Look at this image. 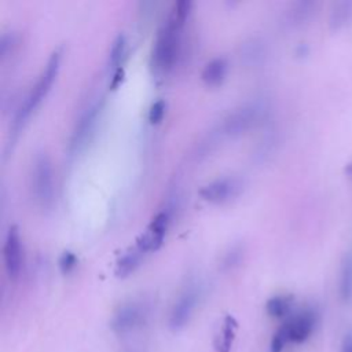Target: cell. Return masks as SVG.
Here are the masks:
<instances>
[{"label": "cell", "instance_id": "7", "mask_svg": "<svg viewBox=\"0 0 352 352\" xmlns=\"http://www.w3.org/2000/svg\"><path fill=\"white\" fill-rule=\"evenodd\" d=\"M146 318V308L139 301H128L120 305L110 322L111 330L118 334L124 336L133 331L139 327Z\"/></svg>", "mask_w": 352, "mask_h": 352}, {"label": "cell", "instance_id": "17", "mask_svg": "<svg viewBox=\"0 0 352 352\" xmlns=\"http://www.w3.org/2000/svg\"><path fill=\"white\" fill-rule=\"evenodd\" d=\"M293 307V296L278 294L271 297L265 304V311L272 318L286 316Z\"/></svg>", "mask_w": 352, "mask_h": 352}, {"label": "cell", "instance_id": "10", "mask_svg": "<svg viewBox=\"0 0 352 352\" xmlns=\"http://www.w3.org/2000/svg\"><path fill=\"white\" fill-rule=\"evenodd\" d=\"M239 190H241L239 179L234 176H223L204 184L198 192L206 201L224 202L232 198L234 195H236Z\"/></svg>", "mask_w": 352, "mask_h": 352}, {"label": "cell", "instance_id": "3", "mask_svg": "<svg viewBox=\"0 0 352 352\" xmlns=\"http://www.w3.org/2000/svg\"><path fill=\"white\" fill-rule=\"evenodd\" d=\"M30 187L36 205L48 210L54 202V173L51 160L45 151H38L33 158Z\"/></svg>", "mask_w": 352, "mask_h": 352}, {"label": "cell", "instance_id": "13", "mask_svg": "<svg viewBox=\"0 0 352 352\" xmlns=\"http://www.w3.org/2000/svg\"><path fill=\"white\" fill-rule=\"evenodd\" d=\"M146 253L142 252L136 245L131 249H128L124 254H121L116 263V275L117 276H126L131 272H133L136 270V267L140 264L143 256Z\"/></svg>", "mask_w": 352, "mask_h": 352}, {"label": "cell", "instance_id": "21", "mask_svg": "<svg viewBox=\"0 0 352 352\" xmlns=\"http://www.w3.org/2000/svg\"><path fill=\"white\" fill-rule=\"evenodd\" d=\"M289 344V337L283 326H280L271 338V352H282Z\"/></svg>", "mask_w": 352, "mask_h": 352}, {"label": "cell", "instance_id": "16", "mask_svg": "<svg viewBox=\"0 0 352 352\" xmlns=\"http://www.w3.org/2000/svg\"><path fill=\"white\" fill-rule=\"evenodd\" d=\"M236 327H238V323L234 319V316L227 315L223 320L220 334L216 340L217 352H231V348H232V344L235 340V334H236Z\"/></svg>", "mask_w": 352, "mask_h": 352}, {"label": "cell", "instance_id": "2", "mask_svg": "<svg viewBox=\"0 0 352 352\" xmlns=\"http://www.w3.org/2000/svg\"><path fill=\"white\" fill-rule=\"evenodd\" d=\"M60 56H62L60 48H55L51 52V55L48 56L47 63L43 67L41 73L38 74L36 82L33 84V87L30 88V91L23 98V100L21 102L19 107L15 111L12 125H11V131H12L11 135H16L19 132V129L22 128L26 118L30 116V113L36 109V106L40 103V100L48 92V89L52 85V81H54V78L58 73L59 63H60Z\"/></svg>", "mask_w": 352, "mask_h": 352}, {"label": "cell", "instance_id": "22", "mask_svg": "<svg viewBox=\"0 0 352 352\" xmlns=\"http://www.w3.org/2000/svg\"><path fill=\"white\" fill-rule=\"evenodd\" d=\"M59 268L63 274H69L70 271L74 270V267L77 265V257L73 252L70 250H65L60 257H59Z\"/></svg>", "mask_w": 352, "mask_h": 352}, {"label": "cell", "instance_id": "4", "mask_svg": "<svg viewBox=\"0 0 352 352\" xmlns=\"http://www.w3.org/2000/svg\"><path fill=\"white\" fill-rule=\"evenodd\" d=\"M268 111L267 103L263 100H248L234 107L228 114L223 118L221 131L226 135L235 136L239 135L253 125H256Z\"/></svg>", "mask_w": 352, "mask_h": 352}, {"label": "cell", "instance_id": "1", "mask_svg": "<svg viewBox=\"0 0 352 352\" xmlns=\"http://www.w3.org/2000/svg\"><path fill=\"white\" fill-rule=\"evenodd\" d=\"M191 0H177L160 26L151 48V67L157 74L168 73L182 54V30L191 10Z\"/></svg>", "mask_w": 352, "mask_h": 352}, {"label": "cell", "instance_id": "24", "mask_svg": "<svg viewBox=\"0 0 352 352\" xmlns=\"http://www.w3.org/2000/svg\"><path fill=\"white\" fill-rule=\"evenodd\" d=\"M165 113V100L164 99H157L155 102L151 103L150 110H148V120L153 124H157L162 120Z\"/></svg>", "mask_w": 352, "mask_h": 352}, {"label": "cell", "instance_id": "6", "mask_svg": "<svg viewBox=\"0 0 352 352\" xmlns=\"http://www.w3.org/2000/svg\"><path fill=\"white\" fill-rule=\"evenodd\" d=\"M4 268L11 280L19 278L23 267V248L16 226H10L3 243Z\"/></svg>", "mask_w": 352, "mask_h": 352}, {"label": "cell", "instance_id": "19", "mask_svg": "<svg viewBox=\"0 0 352 352\" xmlns=\"http://www.w3.org/2000/svg\"><path fill=\"white\" fill-rule=\"evenodd\" d=\"M125 45H126V40H125V34L124 33H118L111 44V50H110V63L113 66L120 67V62H121V58L125 52Z\"/></svg>", "mask_w": 352, "mask_h": 352}, {"label": "cell", "instance_id": "25", "mask_svg": "<svg viewBox=\"0 0 352 352\" xmlns=\"http://www.w3.org/2000/svg\"><path fill=\"white\" fill-rule=\"evenodd\" d=\"M341 352H352V333H346L342 338Z\"/></svg>", "mask_w": 352, "mask_h": 352}, {"label": "cell", "instance_id": "14", "mask_svg": "<svg viewBox=\"0 0 352 352\" xmlns=\"http://www.w3.org/2000/svg\"><path fill=\"white\" fill-rule=\"evenodd\" d=\"M352 21V1L344 0L333 6L329 16V26L331 30H340Z\"/></svg>", "mask_w": 352, "mask_h": 352}, {"label": "cell", "instance_id": "11", "mask_svg": "<svg viewBox=\"0 0 352 352\" xmlns=\"http://www.w3.org/2000/svg\"><path fill=\"white\" fill-rule=\"evenodd\" d=\"M168 223H169V213L166 210L158 212L154 216V219L150 221L146 231L140 234L135 245L144 253L155 250L157 248H160V245L164 241Z\"/></svg>", "mask_w": 352, "mask_h": 352}, {"label": "cell", "instance_id": "23", "mask_svg": "<svg viewBox=\"0 0 352 352\" xmlns=\"http://www.w3.org/2000/svg\"><path fill=\"white\" fill-rule=\"evenodd\" d=\"M15 43H16V38H15L14 32H4L1 34V38H0V56H1V59H4L8 55V52L12 50Z\"/></svg>", "mask_w": 352, "mask_h": 352}, {"label": "cell", "instance_id": "8", "mask_svg": "<svg viewBox=\"0 0 352 352\" xmlns=\"http://www.w3.org/2000/svg\"><path fill=\"white\" fill-rule=\"evenodd\" d=\"M199 300V290L197 286L186 287L173 302L169 312V327L173 331L183 329L191 319Z\"/></svg>", "mask_w": 352, "mask_h": 352}, {"label": "cell", "instance_id": "9", "mask_svg": "<svg viewBox=\"0 0 352 352\" xmlns=\"http://www.w3.org/2000/svg\"><path fill=\"white\" fill-rule=\"evenodd\" d=\"M316 323H318L316 311L312 308H305L297 312L296 315L290 316L286 322L282 323V326L287 333L289 342L302 344L311 337Z\"/></svg>", "mask_w": 352, "mask_h": 352}, {"label": "cell", "instance_id": "5", "mask_svg": "<svg viewBox=\"0 0 352 352\" xmlns=\"http://www.w3.org/2000/svg\"><path fill=\"white\" fill-rule=\"evenodd\" d=\"M102 107H103V100L98 98L94 102H91L77 118L69 139L67 151L70 155H77L91 142L96 129V124H98Z\"/></svg>", "mask_w": 352, "mask_h": 352}, {"label": "cell", "instance_id": "18", "mask_svg": "<svg viewBox=\"0 0 352 352\" xmlns=\"http://www.w3.org/2000/svg\"><path fill=\"white\" fill-rule=\"evenodd\" d=\"M315 10V3L314 1H296L290 6V8L286 12V18L290 23H302L311 15L314 14Z\"/></svg>", "mask_w": 352, "mask_h": 352}, {"label": "cell", "instance_id": "26", "mask_svg": "<svg viewBox=\"0 0 352 352\" xmlns=\"http://www.w3.org/2000/svg\"><path fill=\"white\" fill-rule=\"evenodd\" d=\"M122 77H124V69L120 66V67L116 69V72H114V74L111 77V87L113 88L117 87L122 81Z\"/></svg>", "mask_w": 352, "mask_h": 352}, {"label": "cell", "instance_id": "20", "mask_svg": "<svg viewBox=\"0 0 352 352\" xmlns=\"http://www.w3.org/2000/svg\"><path fill=\"white\" fill-rule=\"evenodd\" d=\"M243 256V249L241 245H232L228 248V250L221 257V268L230 270L239 264L241 258Z\"/></svg>", "mask_w": 352, "mask_h": 352}, {"label": "cell", "instance_id": "12", "mask_svg": "<svg viewBox=\"0 0 352 352\" xmlns=\"http://www.w3.org/2000/svg\"><path fill=\"white\" fill-rule=\"evenodd\" d=\"M227 67H228V63L224 56H214L204 65L201 72V78L210 85L219 84L224 78L227 73Z\"/></svg>", "mask_w": 352, "mask_h": 352}, {"label": "cell", "instance_id": "27", "mask_svg": "<svg viewBox=\"0 0 352 352\" xmlns=\"http://www.w3.org/2000/svg\"><path fill=\"white\" fill-rule=\"evenodd\" d=\"M344 172H345V175L352 180V161H351V162H348V164L345 165Z\"/></svg>", "mask_w": 352, "mask_h": 352}, {"label": "cell", "instance_id": "15", "mask_svg": "<svg viewBox=\"0 0 352 352\" xmlns=\"http://www.w3.org/2000/svg\"><path fill=\"white\" fill-rule=\"evenodd\" d=\"M340 296L341 300L349 302L352 300V252L344 254L340 268Z\"/></svg>", "mask_w": 352, "mask_h": 352}]
</instances>
